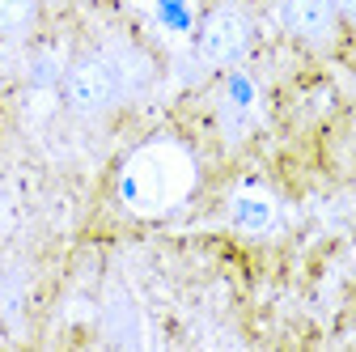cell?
Listing matches in <instances>:
<instances>
[{
  "mask_svg": "<svg viewBox=\"0 0 356 352\" xmlns=\"http://www.w3.org/2000/svg\"><path fill=\"white\" fill-rule=\"evenodd\" d=\"M127 77H123V64H119V51L106 47V51H94V56H81L68 77H64V98H68V111L81 115V119H102L106 111H115L123 98H127Z\"/></svg>",
  "mask_w": 356,
  "mask_h": 352,
  "instance_id": "obj_2",
  "label": "cell"
},
{
  "mask_svg": "<svg viewBox=\"0 0 356 352\" xmlns=\"http://www.w3.org/2000/svg\"><path fill=\"white\" fill-rule=\"evenodd\" d=\"M250 47V22L238 5H216L200 26V56L212 68H229Z\"/></svg>",
  "mask_w": 356,
  "mask_h": 352,
  "instance_id": "obj_3",
  "label": "cell"
},
{
  "mask_svg": "<svg viewBox=\"0 0 356 352\" xmlns=\"http://www.w3.org/2000/svg\"><path fill=\"white\" fill-rule=\"evenodd\" d=\"M229 221H234V230L254 234V238L259 234H272L280 225V204H276V195L267 191V187L246 183V187H238L229 195Z\"/></svg>",
  "mask_w": 356,
  "mask_h": 352,
  "instance_id": "obj_4",
  "label": "cell"
},
{
  "mask_svg": "<svg viewBox=\"0 0 356 352\" xmlns=\"http://www.w3.org/2000/svg\"><path fill=\"white\" fill-rule=\"evenodd\" d=\"M195 157L178 141H145L119 166V204L131 216H165L195 191Z\"/></svg>",
  "mask_w": 356,
  "mask_h": 352,
  "instance_id": "obj_1",
  "label": "cell"
},
{
  "mask_svg": "<svg viewBox=\"0 0 356 352\" xmlns=\"http://www.w3.org/2000/svg\"><path fill=\"white\" fill-rule=\"evenodd\" d=\"M34 0H0V34H26L34 26Z\"/></svg>",
  "mask_w": 356,
  "mask_h": 352,
  "instance_id": "obj_7",
  "label": "cell"
},
{
  "mask_svg": "<svg viewBox=\"0 0 356 352\" xmlns=\"http://www.w3.org/2000/svg\"><path fill=\"white\" fill-rule=\"evenodd\" d=\"M106 335L115 344H140L145 339V319H140V305L131 301L123 289L111 293L106 301Z\"/></svg>",
  "mask_w": 356,
  "mask_h": 352,
  "instance_id": "obj_6",
  "label": "cell"
},
{
  "mask_svg": "<svg viewBox=\"0 0 356 352\" xmlns=\"http://www.w3.org/2000/svg\"><path fill=\"white\" fill-rule=\"evenodd\" d=\"M335 9H339L348 22H356V0H335Z\"/></svg>",
  "mask_w": 356,
  "mask_h": 352,
  "instance_id": "obj_8",
  "label": "cell"
},
{
  "mask_svg": "<svg viewBox=\"0 0 356 352\" xmlns=\"http://www.w3.org/2000/svg\"><path fill=\"white\" fill-rule=\"evenodd\" d=\"M335 0H280V22L293 38L327 42L335 34Z\"/></svg>",
  "mask_w": 356,
  "mask_h": 352,
  "instance_id": "obj_5",
  "label": "cell"
}]
</instances>
